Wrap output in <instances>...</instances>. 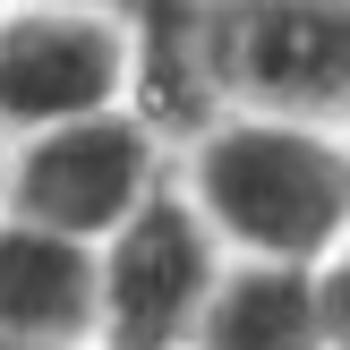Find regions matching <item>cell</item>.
Listing matches in <instances>:
<instances>
[{"instance_id": "obj_1", "label": "cell", "mask_w": 350, "mask_h": 350, "mask_svg": "<svg viewBox=\"0 0 350 350\" xmlns=\"http://www.w3.org/2000/svg\"><path fill=\"white\" fill-rule=\"evenodd\" d=\"M197 197L256 265H317L350 231V154L299 120H239L205 137Z\"/></svg>"}, {"instance_id": "obj_2", "label": "cell", "mask_w": 350, "mask_h": 350, "mask_svg": "<svg viewBox=\"0 0 350 350\" xmlns=\"http://www.w3.org/2000/svg\"><path fill=\"white\" fill-rule=\"evenodd\" d=\"M197 51L282 111H350V0H205Z\"/></svg>"}, {"instance_id": "obj_3", "label": "cell", "mask_w": 350, "mask_h": 350, "mask_svg": "<svg viewBox=\"0 0 350 350\" xmlns=\"http://www.w3.org/2000/svg\"><path fill=\"white\" fill-rule=\"evenodd\" d=\"M222 273H214V239L188 205L154 197L129 231H111L103 256V334L111 350H180L205 334Z\"/></svg>"}, {"instance_id": "obj_4", "label": "cell", "mask_w": 350, "mask_h": 350, "mask_svg": "<svg viewBox=\"0 0 350 350\" xmlns=\"http://www.w3.org/2000/svg\"><path fill=\"white\" fill-rule=\"evenodd\" d=\"M146 180H154V154L129 120H68L17 163V205L43 231L103 239V231H129L154 205Z\"/></svg>"}, {"instance_id": "obj_5", "label": "cell", "mask_w": 350, "mask_h": 350, "mask_svg": "<svg viewBox=\"0 0 350 350\" xmlns=\"http://www.w3.org/2000/svg\"><path fill=\"white\" fill-rule=\"evenodd\" d=\"M120 85V43L94 17H17L0 26V120L68 129L94 120Z\"/></svg>"}, {"instance_id": "obj_6", "label": "cell", "mask_w": 350, "mask_h": 350, "mask_svg": "<svg viewBox=\"0 0 350 350\" xmlns=\"http://www.w3.org/2000/svg\"><path fill=\"white\" fill-rule=\"evenodd\" d=\"M85 334H103V265L85 256V239L9 222L0 231V342L77 350Z\"/></svg>"}, {"instance_id": "obj_7", "label": "cell", "mask_w": 350, "mask_h": 350, "mask_svg": "<svg viewBox=\"0 0 350 350\" xmlns=\"http://www.w3.org/2000/svg\"><path fill=\"white\" fill-rule=\"evenodd\" d=\"M197 350H334L308 265H239L205 308Z\"/></svg>"}, {"instance_id": "obj_8", "label": "cell", "mask_w": 350, "mask_h": 350, "mask_svg": "<svg viewBox=\"0 0 350 350\" xmlns=\"http://www.w3.org/2000/svg\"><path fill=\"white\" fill-rule=\"evenodd\" d=\"M317 299H325V342L350 350V248H334V265L317 273Z\"/></svg>"}]
</instances>
